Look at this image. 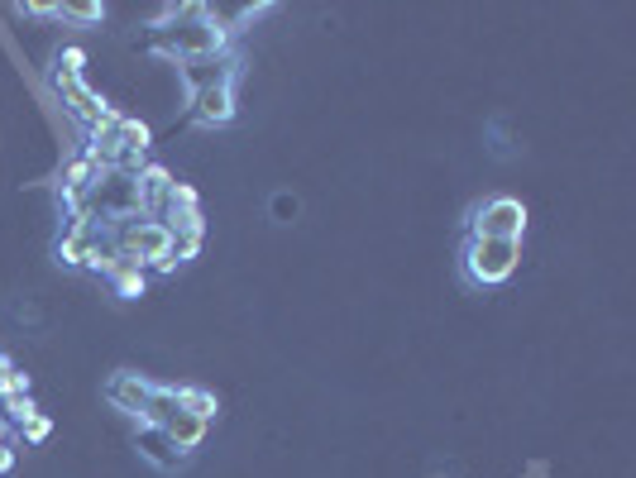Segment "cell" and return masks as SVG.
<instances>
[{"label":"cell","instance_id":"obj_1","mask_svg":"<svg viewBox=\"0 0 636 478\" xmlns=\"http://www.w3.org/2000/svg\"><path fill=\"white\" fill-rule=\"evenodd\" d=\"M149 53L163 63H182V58H211V53H230V34L206 5H177L163 10V20L149 34Z\"/></svg>","mask_w":636,"mask_h":478},{"label":"cell","instance_id":"obj_2","mask_svg":"<svg viewBox=\"0 0 636 478\" xmlns=\"http://www.w3.org/2000/svg\"><path fill=\"white\" fill-rule=\"evenodd\" d=\"M517 259H522V244H512V239H464V283L503 287L517 273Z\"/></svg>","mask_w":636,"mask_h":478},{"label":"cell","instance_id":"obj_3","mask_svg":"<svg viewBox=\"0 0 636 478\" xmlns=\"http://www.w3.org/2000/svg\"><path fill=\"white\" fill-rule=\"evenodd\" d=\"M527 235V206L517 196H488L469 211V239H512L522 244Z\"/></svg>","mask_w":636,"mask_h":478},{"label":"cell","instance_id":"obj_4","mask_svg":"<svg viewBox=\"0 0 636 478\" xmlns=\"http://www.w3.org/2000/svg\"><path fill=\"white\" fill-rule=\"evenodd\" d=\"M177 77H182V82H187V91L197 96V91H211V87H235L240 63H235L230 53H211V58H182V63H177Z\"/></svg>","mask_w":636,"mask_h":478},{"label":"cell","instance_id":"obj_5","mask_svg":"<svg viewBox=\"0 0 636 478\" xmlns=\"http://www.w3.org/2000/svg\"><path fill=\"white\" fill-rule=\"evenodd\" d=\"M149 397H154V378H144V373L120 369V373H110V378H106V402L115 407V412L134 416V421L144 416Z\"/></svg>","mask_w":636,"mask_h":478},{"label":"cell","instance_id":"obj_6","mask_svg":"<svg viewBox=\"0 0 636 478\" xmlns=\"http://www.w3.org/2000/svg\"><path fill=\"white\" fill-rule=\"evenodd\" d=\"M235 115H240L235 87H211V91H197V96H192V125H201V130H225Z\"/></svg>","mask_w":636,"mask_h":478},{"label":"cell","instance_id":"obj_7","mask_svg":"<svg viewBox=\"0 0 636 478\" xmlns=\"http://www.w3.org/2000/svg\"><path fill=\"white\" fill-rule=\"evenodd\" d=\"M134 450L149 459L158 474H177V469H187V455H182V450H177L158 426H134Z\"/></svg>","mask_w":636,"mask_h":478},{"label":"cell","instance_id":"obj_8","mask_svg":"<svg viewBox=\"0 0 636 478\" xmlns=\"http://www.w3.org/2000/svg\"><path fill=\"white\" fill-rule=\"evenodd\" d=\"M134 182H139V216L158 220L163 216V206H168V192H173L177 177L168 173L163 163H144V173L134 177Z\"/></svg>","mask_w":636,"mask_h":478},{"label":"cell","instance_id":"obj_9","mask_svg":"<svg viewBox=\"0 0 636 478\" xmlns=\"http://www.w3.org/2000/svg\"><path fill=\"white\" fill-rule=\"evenodd\" d=\"M63 106H67V115H72V120H77L82 130H91V125H96V120H101V115L110 110V101H101V96H96V91H91L87 82H82V87L63 91Z\"/></svg>","mask_w":636,"mask_h":478},{"label":"cell","instance_id":"obj_10","mask_svg":"<svg viewBox=\"0 0 636 478\" xmlns=\"http://www.w3.org/2000/svg\"><path fill=\"white\" fill-rule=\"evenodd\" d=\"M206 431H211V421H197L192 412H177L173 421L163 426V435H168V440H173V445H177V450H182L187 459H192V450H201Z\"/></svg>","mask_w":636,"mask_h":478},{"label":"cell","instance_id":"obj_11","mask_svg":"<svg viewBox=\"0 0 636 478\" xmlns=\"http://www.w3.org/2000/svg\"><path fill=\"white\" fill-rule=\"evenodd\" d=\"M82 67H87V53H82V48H63V53L53 58V67H48V82H53V91L63 96V91L82 87Z\"/></svg>","mask_w":636,"mask_h":478},{"label":"cell","instance_id":"obj_12","mask_svg":"<svg viewBox=\"0 0 636 478\" xmlns=\"http://www.w3.org/2000/svg\"><path fill=\"white\" fill-rule=\"evenodd\" d=\"M106 283H110V292H115L120 302H139V297L149 292V273H144V268H130V263H125V268H115V273H110Z\"/></svg>","mask_w":636,"mask_h":478},{"label":"cell","instance_id":"obj_13","mask_svg":"<svg viewBox=\"0 0 636 478\" xmlns=\"http://www.w3.org/2000/svg\"><path fill=\"white\" fill-rule=\"evenodd\" d=\"M177 407H182V412H192L197 421H211V416L220 412L216 392H211V388H192V383H182V388H177Z\"/></svg>","mask_w":636,"mask_h":478},{"label":"cell","instance_id":"obj_14","mask_svg":"<svg viewBox=\"0 0 636 478\" xmlns=\"http://www.w3.org/2000/svg\"><path fill=\"white\" fill-rule=\"evenodd\" d=\"M149 144H154V130H149L144 120H130V115H125V120H120V149L149 158Z\"/></svg>","mask_w":636,"mask_h":478},{"label":"cell","instance_id":"obj_15","mask_svg":"<svg viewBox=\"0 0 636 478\" xmlns=\"http://www.w3.org/2000/svg\"><path fill=\"white\" fill-rule=\"evenodd\" d=\"M34 416H39V402H34V397H10V402H0V421H5L10 431L29 426Z\"/></svg>","mask_w":636,"mask_h":478},{"label":"cell","instance_id":"obj_16","mask_svg":"<svg viewBox=\"0 0 636 478\" xmlns=\"http://www.w3.org/2000/svg\"><path fill=\"white\" fill-rule=\"evenodd\" d=\"M58 20H77V24H101L106 20V5H58Z\"/></svg>","mask_w":636,"mask_h":478},{"label":"cell","instance_id":"obj_17","mask_svg":"<svg viewBox=\"0 0 636 478\" xmlns=\"http://www.w3.org/2000/svg\"><path fill=\"white\" fill-rule=\"evenodd\" d=\"M10 397H29V373H20V364L0 373V402H10Z\"/></svg>","mask_w":636,"mask_h":478},{"label":"cell","instance_id":"obj_18","mask_svg":"<svg viewBox=\"0 0 636 478\" xmlns=\"http://www.w3.org/2000/svg\"><path fill=\"white\" fill-rule=\"evenodd\" d=\"M48 431H53V421H48L44 412L34 416L29 426H20V435H24V445H39V440H48Z\"/></svg>","mask_w":636,"mask_h":478}]
</instances>
